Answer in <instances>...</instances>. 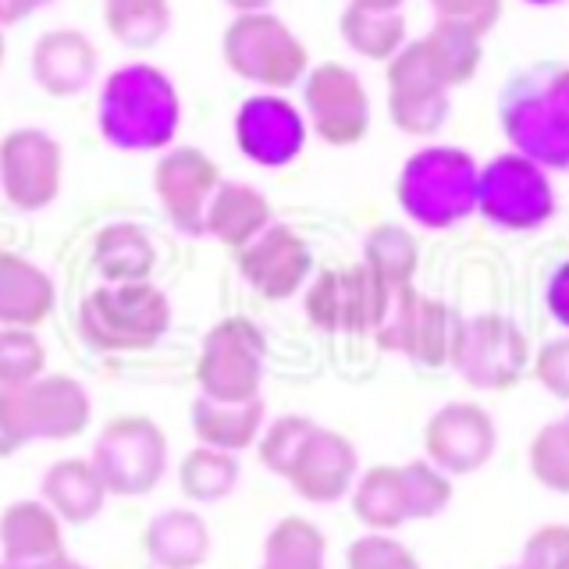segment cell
Returning <instances> with one entry per match:
<instances>
[{
	"label": "cell",
	"instance_id": "6da1fadb",
	"mask_svg": "<svg viewBox=\"0 0 569 569\" xmlns=\"http://www.w3.org/2000/svg\"><path fill=\"white\" fill-rule=\"evenodd\" d=\"M498 121L533 164L569 174V64L538 61L502 86Z\"/></svg>",
	"mask_w": 569,
	"mask_h": 569
},
{
	"label": "cell",
	"instance_id": "7a4b0ae2",
	"mask_svg": "<svg viewBox=\"0 0 569 569\" xmlns=\"http://www.w3.org/2000/svg\"><path fill=\"white\" fill-rule=\"evenodd\" d=\"M178 93L153 64H124L100 93V132L118 150H160L178 132Z\"/></svg>",
	"mask_w": 569,
	"mask_h": 569
},
{
	"label": "cell",
	"instance_id": "3957f363",
	"mask_svg": "<svg viewBox=\"0 0 569 569\" xmlns=\"http://www.w3.org/2000/svg\"><path fill=\"white\" fill-rule=\"evenodd\" d=\"M171 325V302L150 281H121L93 289L79 307V328L103 352H142Z\"/></svg>",
	"mask_w": 569,
	"mask_h": 569
},
{
	"label": "cell",
	"instance_id": "277c9868",
	"mask_svg": "<svg viewBox=\"0 0 569 569\" xmlns=\"http://www.w3.org/2000/svg\"><path fill=\"white\" fill-rule=\"evenodd\" d=\"M477 164L467 150L427 147L406 160L399 203L423 228H452L477 210Z\"/></svg>",
	"mask_w": 569,
	"mask_h": 569
},
{
	"label": "cell",
	"instance_id": "5b68a950",
	"mask_svg": "<svg viewBox=\"0 0 569 569\" xmlns=\"http://www.w3.org/2000/svg\"><path fill=\"white\" fill-rule=\"evenodd\" d=\"M0 417H4L14 441H71L79 438L93 406H89L86 388L68 378V373H43L29 385L0 388Z\"/></svg>",
	"mask_w": 569,
	"mask_h": 569
},
{
	"label": "cell",
	"instance_id": "8992f818",
	"mask_svg": "<svg viewBox=\"0 0 569 569\" xmlns=\"http://www.w3.org/2000/svg\"><path fill=\"white\" fill-rule=\"evenodd\" d=\"M89 459H93L107 495L114 498L150 495L168 473V435L150 417L124 413L103 423Z\"/></svg>",
	"mask_w": 569,
	"mask_h": 569
},
{
	"label": "cell",
	"instance_id": "52a82bcc",
	"mask_svg": "<svg viewBox=\"0 0 569 569\" xmlns=\"http://www.w3.org/2000/svg\"><path fill=\"white\" fill-rule=\"evenodd\" d=\"M267 342L260 328L246 317H224L203 338L196 360V385L200 396L213 402H253L263 385Z\"/></svg>",
	"mask_w": 569,
	"mask_h": 569
},
{
	"label": "cell",
	"instance_id": "ba28073f",
	"mask_svg": "<svg viewBox=\"0 0 569 569\" xmlns=\"http://www.w3.org/2000/svg\"><path fill=\"white\" fill-rule=\"evenodd\" d=\"M530 346L523 331L502 313L459 320L452 342V367L477 391H509L530 370Z\"/></svg>",
	"mask_w": 569,
	"mask_h": 569
},
{
	"label": "cell",
	"instance_id": "9c48e42d",
	"mask_svg": "<svg viewBox=\"0 0 569 569\" xmlns=\"http://www.w3.org/2000/svg\"><path fill=\"white\" fill-rule=\"evenodd\" d=\"M224 61L236 76L289 89L307 76V47L296 40V32L281 22V18L257 11L239 14L236 22L224 29Z\"/></svg>",
	"mask_w": 569,
	"mask_h": 569
},
{
	"label": "cell",
	"instance_id": "30bf717a",
	"mask_svg": "<svg viewBox=\"0 0 569 569\" xmlns=\"http://www.w3.org/2000/svg\"><path fill=\"white\" fill-rule=\"evenodd\" d=\"M477 210L506 231H533L556 213V192L541 164L523 153H502L477 178Z\"/></svg>",
	"mask_w": 569,
	"mask_h": 569
},
{
	"label": "cell",
	"instance_id": "8fae6325",
	"mask_svg": "<svg viewBox=\"0 0 569 569\" xmlns=\"http://www.w3.org/2000/svg\"><path fill=\"white\" fill-rule=\"evenodd\" d=\"M396 292L399 289H388L367 263H352L320 274L302 302L310 325L328 335H378Z\"/></svg>",
	"mask_w": 569,
	"mask_h": 569
},
{
	"label": "cell",
	"instance_id": "7c38bea8",
	"mask_svg": "<svg viewBox=\"0 0 569 569\" xmlns=\"http://www.w3.org/2000/svg\"><path fill=\"white\" fill-rule=\"evenodd\" d=\"M459 320L445 307L441 299H431L417 292L413 284H406L388 302V313L378 328V346L388 352L409 356L417 367L438 370L452 363V342H456Z\"/></svg>",
	"mask_w": 569,
	"mask_h": 569
},
{
	"label": "cell",
	"instance_id": "4fadbf2b",
	"mask_svg": "<svg viewBox=\"0 0 569 569\" xmlns=\"http://www.w3.org/2000/svg\"><path fill=\"white\" fill-rule=\"evenodd\" d=\"M388 111L406 136H435L449 118V86L420 40L406 43L388 61Z\"/></svg>",
	"mask_w": 569,
	"mask_h": 569
},
{
	"label": "cell",
	"instance_id": "5bb4252c",
	"mask_svg": "<svg viewBox=\"0 0 569 569\" xmlns=\"http://www.w3.org/2000/svg\"><path fill=\"white\" fill-rule=\"evenodd\" d=\"M498 445L495 420L477 402H449L423 423V452L449 477H470L485 470Z\"/></svg>",
	"mask_w": 569,
	"mask_h": 569
},
{
	"label": "cell",
	"instance_id": "9a60e30c",
	"mask_svg": "<svg viewBox=\"0 0 569 569\" xmlns=\"http://www.w3.org/2000/svg\"><path fill=\"white\" fill-rule=\"evenodd\" d=\"M0 189L18 210H43L61 189V147L40 129H14L0 142Z\"/></svg>",
	"mask_w": 569,
	"mask_h": 569
},
{
	"label": "cell",
	"instance_id": "2e32d148",
	"mask_svg": "<svg viewBox=\"0 0 569 569\" xmlns=\"http://www.w3.org/2000/svg\"><path fill=\"white\" fill-rule=\"evenodd\" d=\"M302 100H307L317 136L331 147H352L370 129L367 89L360 76L346 64H317L307 76V86H302Z\"/></svg>",
	"mask_w": 569,
	"mask_h": 569
},
{
	"label": "cell",
	"instance_id": "e0dca14e",
	"mask_svg": "<svg viewBox=\"0 0 569 569\" xmlns=\"http://www.w3.org/2000/svg\"><path fill=\"white\" fill-rule=\"evenodd\" d=\"M284 480H289L302 502L335 506L346 495H352L356 480H360V452H356V445L342 431L317 423Z\"/></svg>",
	"mask_w": 569,
	"mask_h": 569
},
{
	"label": "cell",
	"instance_id": "ac0fdd59",
	"mask_svg": "<svg viewBox=\"0 0 569 569\" xmlns=\"http://www.w3.org/2000/svg\"><path fill=\"white\" fill-rule=\"evenodd\" d=\"M221 186L218 164L196 147H178L168 157H160L153 171V189L160 196V207L182 228L186 236H203L207 231V207Z\"/></svg>",
	"mask_w": 569,
	"mask_h": 569
},
{
	"label": "cell",
	"instance_id": "d6986e66",
	"mask_svg": "<svg viewBox=\"0 0 569 569\" xmlns=\"http://www.w3.org/2000/svg\"><path fill=\"white\" fill-rule=\"evenodd\" d=\"M236 142L253 164L284 168L307 147V124H302V114L284 97L260 93L239 107Z\"/></svg>",
	"mask_w": 569,
	"mask_h": 569
},
{
	"label": "cell",
	"instance_id": "ffe728a7",
	"mask_svg": "<svg viewBox=\"0 0 569 569\" xmlns=\"http://www.w3.org/2000/svg\"><path fill=\"white\" fill-rule=\"evenodd\" d=\"M310 246L289 224H271L239 253V271L263 299H292L310 278Z\"/></svg>",
	"mask_w": 569,
	"mask_h": 569
},
{
	"label": "cell",
	"instance_id": "44dd1931",
	"mask_svg": "<svg viewBox=\"0 0 569 569\" xmlns=\"http://www.w3.org/2000/svg\"><path fill=\"white\" fill-rule=\"evenodd\" d=\"M64 551V523L43 498L11 502L0 512V559L11 569H29Z\"/></svg>",
	"mask_w": 569,
	"mask_h": 569
},
{
	"label": "cell",
	"instance_id": "7402d4cb",
	"mask_svg": "<svg viewBox=\"0 0 569 569\" xmlns=\"http://www.w3.org/2000/svg\"><path fill=\"white\" fill-rule=\"evenodd\" d=\"M32 76L50 97H76L97 76V47L76 29H53L36 40Z\"/></svg>",
	"mask_w": 569,
	"mask_h": 569
},
{
	"label": "cell",
	"instance_id": "603a6c76",
	"mask_svg": "<svg viewBox=\"0 0 569 569\" xmlns=\"http://www.w3.org/2000/svg\"><path fill=\"white\" fill-rule=\"evenodd\" d=\"M352 516L367 527V533H391L413 523V491H409L406 462L402 467H370L352 488Z\"/></svg>",
	"mask_w": 569,
	"mask_h": 569
},
{
	"label": "cell",
	"instance_id": "cb8c5ba5",
	"mask_svg": "<svg viewBox=\"0 0 569 569\" xmlns=\"http://www.w3.org/2000/svg\"><path fill=\"white\" fill-rule=\"evenodd\" d=\"M43 502L61 516V523L68 527H86L93 523L97 516L103 512L107 495L103 480L93 467V459H58L53 467L43 473V485H40Z\"/></svg>",
	"mask_w": 569,
	"mask_h": 569
},
{
	"label": "cell",
	"instance_id": "d4e9b609",
	"mask_svg": "<svg viewBox=\"0 0 569 569\" xmlns=\"http://www.w3.org/2000/svg\"><path fill=\"white\" fill-rule=\"evenodd\" d=\"M142 548L157 569H200L210 556V527L192 509H164L142 533Z\"/></svg>",
	"mask_w": 569,
	"mask_h": 569
},
{
	"label": "cell",
	"instance_id": "484cf974",
	"mask_svg": "<svg viewBox=\"0 0 569 569\" xmlns=\"http://www.w3.org/2000/svg\"><path fill=\"white\" fill-rule=\"evenodd\" d=\"M53 310V281L26 257L0 249V328H40Z\"/></svg>",
	"mask_w": 569,
	"mask_h": 569
},
{
	"label": "cell",
	"instance_id": "4316f807",
	"mask_svg": "<svg viewBox=\"0 0 569 569\" xmlns=\"http://www.w3.org/2000/svg\"><path fill=\"white\" fill-rule=\"evenodd\" d=\"M263 420H267V406L263 399L253 402H213V399H196L189 409V423L192 435L200 438L207 449H221V452H242L249 445H257L263 435Z\"/></svg>",
	"mask_w": 569,
	"mask_h": 569
},
{
	"label": "cell",
	"instance_id": "83f0119b",
	"mask_svg": "<svg viewBox=\"0 0 569 569\" xmlns=\"http://www.w3.org/2000/svg\"><path fill=\"white\" fill-rule=\"evenodd\" d=\"M271 228V203L253 186L224 182L207 207V231L228 249H242Z\"/></svg>",
	"mask_w": 569,
	"mask_h": 569
},
{
	"label": "cell",
	"instance_id": "f1b7e54d",
	"mask_svg": "<svg viewBox=\"0 0 569 569\" xmlns=\"http://www.w3.org/2000/svg\"><path fill=\"white\" fill-rule=\"evenodd\" d=\"M260 569H328V538L302 516H281L263 538Z\"/></svg>",
	"mask_w": 569,
	"mask_h": 569
},
{
	"label": "cell",
	"instance_id": "f546056e",
	"mask_svg": "<svg viewBox=\"0 0 569 569\" xmlns=\"http://www.w3.org/2000/svg\"><path fill=\"white\" fill-rule=\"evenodd\" d=\"M239 456L236 452H221V449H207V445H196L192 452L182 456L178 462V488L189 498V502L200 506H218L239 488Z\"/></svg>",
	"mask_w": 569,
	"mask_h": 569
},
{
	"label": "cell",
	"instance_id": "4dcf8cb0",
	"mask_svg": "<svg viewBox=\"0 0 569 569\" xmlns=\"http://www.w3.org/2000/svg\"><path fill=\"white\" fill-rule=\"evenodd\" d=\"M157 263L153 242L136 224H111L97 239V267L111 284L147 281Z\"/></svg>",
	"mask_w": 569,
	"mask_h": 569
},
{
	"label": "cell",
	"instance_id": "1f68e13d",
	"mask_svg": "<svg viewBox=\"0 0 569 569\" xmlns=\"http://www.w3.org/2000/svg\"><path fill=\"white\" fill-rule=\"evenodd\" d=\"M420 43H423V53L431 58L435 71L445 79V86H449V89L470 82L477 76V68H480V36L470 32L467 26L438 22Z\"/></svg>",
	"mask_w": 569,
	"mask_h": 569
},
{
	"label": "cell",
	"instance_id": "d6a6232c",
	"mask_svg": "<svg viewBox=\"0 0 569 569\" xmlns=\"http://www.w3.org/2000/svg\"><path fill=\"white\" fill-rule=\"evenodd\" d=\"M342 36L356 53H363V58L391 61L406 47V18L399 11L381 14V11H363L349 4L342 14Z\"/></svg>",
	"mask_w": 569,
	"mask_h": 569
},
{
	"label": "cell",
	"instance_id": "836d02e7",
	"mask_svg": "<svg viewBox=\"0 0 569 569\" xmlns=\"http://www.w3.org/2000/svg\"><path fill=\"white\" fill-rule=\"evenodd\" d=\"M103 18L114 40L132 50H147L168 32L171 4L168 0H103Z\"/></svg>",
	"mask_w": 569,
	"mask_h": 569
},
{
	"label": "cell",
	"instance_id": "e575fe53",
	"mask_svg": "<svg viewBox=\"0 0 569 569\" xmlns=\"http://www.w3.org/2000/svg\"><path fill=\"white\" fill-rule=\"evenodd\" d=\"M417 242L409 231L396 224H381L367 236V267L378 274L388 289H406L417 274Z\"/></svg>",
	"mask_w": 569,
	"mask_h": 569
},
{
	"label": "cell",
	"instance_id": "d590c367",
	"mask_svg": "<svg viewBox=\"0 0 569 569\" xmlns=\"http://www.w3.org/2000/svg\"><path fill=\"white\" fill-rule=\"evenodd\" d=\"M527 462H530V477L541 488L569 495V417L551 420L533 435Z\"/></svg>",
	"mask_w": 569,
	"mask_h": 569
},
{
	"label": "cell",
	"instance_id": "8d00e7d4",
	"mask_svg": "<svg viewBox=\"0 0 569 569\" xmlns=\"http://www.w3.org/2000/svg\"><path fill=\"white\" fill-rule=\"evenodd\" d=\"M47 349L29 328H0V388H18L43 378Z\"/></svg>",
	"mask_w": 569,
	"mask_h": 569
},
{
	"label": "cell",
	"instance_id": "74e56055",
	"mask_svg": "<svg viewBox=\"0 0 569 569\" xmlns=\"http://www.w3.org/2000/svg\"><path fill=\"white\" fill-rule=\"evenodd\" d=\"M313 427L317 420L299 417V413H284L271 427H263V435L257 441V456L263 462V470H271L274 477H289L299 449L313 435Z\"/></svg>",
	"mask_w": 569,
	"mask_h": 569
},
{
	"label": "cell",
	"instance_id": "f35d334b",
	"mask_svg": "<svg viewBox=\"0 0 569 569\" xmlns=\"http://www.w3.org/2000/svg\"><path fill=\"white\" fill-rule=\"evenodd\" d=\"M346 569H423L420 559L391 533H363L346 551Z\"/></svg>",
	"mask_w": 569,
	"mask_h": 569
},
{
	"label": "cell",
	"instance_id": "ab89813d",
	"mask_svg": "<svg viewBox=\"0 0 569 569\" xmlns=\"http://www.w3.org/2000/svg\"><path fill=\"white\" fill-rule=\"evenodd\" d=\"M520 562L527 569H569V523H545L533 530Z\"/></svg>",
	"mask_w": 569,
	"mask_h": 569
},
{
	"label": "cell",
	"instance_id": "60d3db41",
	"mask_svg": "<svg viewBox=\"0 0 569 569\" xmlns=\"http://www.w3.org/2000/svg\"><path fill=\"white\" fill-rule=\"evenodd\" d=\"M431 8L438 11V22L467 26L480 40H485L498 18H502V0H431Z\"/></svg>",
	"mask_w": 569,
	"mask_h": 569
},
{
	"label": "cell",
	"instance_id": "b9f144b4",
	"mask_svg": "<svg viewBox=\"0 0 569 569\" xmlns=\"http://www.w3.org/2000/svg\"><path fill=\"white\" fill-rule=\"evenodd\" d=\"M533 378L545 385L548 396L569 402V338H556L548 342L538 356H533Z\"/></svg>",
	"mask_w": 569,
	"mask_h": 569
},
{
	"label": "cell",
	"instance_id": "7bdbcfd3",
	"mask_svg": "<svg viewBox=\"0 0 569 569\" xmlns=\"http://www.w3.org/2000/svg\"><path fill=\"white\" fill-rule=\"evenodd\" d=\"M545 302H548V313L569 331V260L562 267H556V274H551V281H548Z\"/></svg>",
	"mask_w": 569,
	"mask_h": 569
},
{
	"label": "cell",
	"instance_id": "ee69618b",
	"mask_svg": "<svg viewBox=\"0 0 569 569\" xmlns=\"http://www.w3.org/2000/svg\"><path fill=\"white\" fill-rule=\"evenodd\" d=\"M47 4H50V0H0V26L22 22V18H29L32 11H40Z\"/></svg>",
	"mask_w": 569,
	"mask_h": 569
},
{
	"label": "cell",
	"instance_id": "f6af8a7d",
	"mask_svg": "<svg viewBox=\"0 0 569 569\" xmlns=\"http://www.w3.org/2000/svg\"><path fill=\"white\" fill-rule=\"evenodd\" d=\"M29 569H89V566L79 562V559H71L68 551H61V556H50V559L36 562V566H29Z\"/></svg>",
	"mask_w": 569,
	"mask_h": 569
},
{
	"label": "cell",
	"instance_id": "bcb514c9",
	"mask_svg": "<svg viewBox=\"0 0 569 569\" xmlns=\"http://www.w3.org/2000/svg\"><path fill=\"white\" fill-rule=\"evenodd\" d=\"M14 452H22V445L14 441V435L8 431V423L4 417H0V459H11Z\"/></svg>",
	"mask_w": 569,
	"mask_h": 569
},
{
	"label": "cell",
	"instance_id": "7dc6e473",
	"mask_svg": "<svg viewBox=\"0 0 569 569\" xmlns=\"http://www.w3.org/2000/svg\"><path fill=\"white\" fill-rule=\"evenodd\" d=\"M352 8H363V11H381L391 14L402 8V0H352Z\"/></svg>",
	"mask_w": 569,
	"mask_h": 569
},
{
	"label": "cell",
	"instance_id": "c3c4849f",
	"mask_svg": "<svg viewBox=\"0 0 569 569\" xmlns=\"http://www.w3.org/2000/svg\"><path fill=\"white\" fill-rule=\"evenodd\" d=\"M224 4H231L239 14H257V11H263L271 0H224Z\"/></svg>",
	"mask_w": 569,
	"mask_h": 569
},
{
	"label": "cell",
	"instance_id": "681fc988",
	"mask_svg": "<svg viewBox=\"0 0 569 569\" xmlns=\"http://www.w3.org/2000/svg\"><path fill=\"white\" fill-rule=\"evenodd\" d=\"M527 4H533V8H548V4H559V0H527Z\"/></svg>",
	"mask_w": 569,
	"mask_h": 569
},
{
	"label": "cell",
	"instance_id": "f907efd6",
	"mask_svg": "<svg viewBox=\"0 0 569 569\" xmlns=\"http://www.w3.org/2000/svg\"><path fill=\"white\" fill-rule=\"evenodd\" d=\"M0 64H4V32H0Z\"/></svg>",
	"mask_w": 569,
	"mask_h": 569
},
{
	"label": "cell",
	"instance_id": "816d5d0a",
	"mask_svg": "<svg viewBox=\"0 0 569 569\" xmlns=\"http://www.w3.org/2000/svg\"><path fill=\"white\" fill-rule=\"evenodd\" d=\"M502 569H527L523 562H516V566H502Z\"/></svg>",
	"mask_w": 569,
	"mask_h": 569
},
{
	"label": "cell",
	"instance_id": "f5cc1de1",
	"mask_svg": "<svg viewBox=\"0 0 569 569\" xmlns=\"http://www.w3.org/2000/svg\"><path fill=\"white\" fill-rule=\"evenodd\" d=\"M0 569H11V566H8V562H4V559H0Z\"/></svg>",
	"mask_w": 569,
	"mask_h": 569
},
{
	"label": "cell",
	"instance_id": "db71d44e",
	"mask_svg": "<svg viewBox=\"0 0 569 569\" xmlns=\"http://www.w3.org/2000/svg\"><path fill=\"white\" fill-rule=\"evenodd\" d=\"M566 417H569V413H566Z\"/></svg>",
	"mask_w": 569,
	"mask_h": 569
}]
</instances>
